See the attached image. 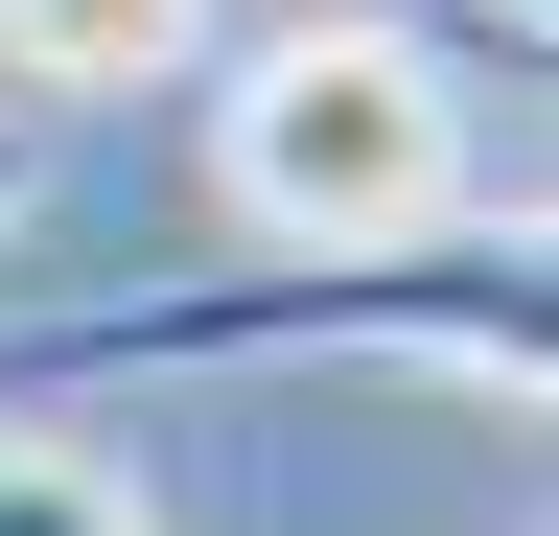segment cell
<instances>
[{
    "label": "cell",
    "instance_id": "obj_1",
    "mask_svg": "<svg viewBox=\"0 0 559 536\" xmlns=\"http://www.w3.org/2000/svg\"><path fill=\"white\" fill-rule=\"evenodd\" d=\"M210 164H234V234L257 257H396L466 211V117H443V47L396 24H280L234 117H210Z\"/></svg>",
    "mask_w": 559,
    "mask_h": 536
},
{
    "label": "cell",
    "instance_id": "obj_2",
    "mask_svg": "<svg viewBox=\"0 0 559 536\" xmlns=\"http://www.w3.org/2000/svg\"><path fill=\"white\" fill-rule=\"evenodd\" d=\"M210 0H0V94H164Z\"/></svg>",
    "mask_w": 559,
    "mask_h": 536
},
{
    "label": "cell",
    "instance_id": "obj_3",
    "mask_svg": "<svg viewBox=\"0 0 559 536\" xmlns=\"http://www.w3.org/2000/svg\"><path fill=\"white\" fill-rule=\"evenodd\" d=\"M0 536H140L94 466H47V443H0Z\"/></svg>",
    "mask_w": 559,
    "mask_h": 536
},
{
    "label": "cell",
    "instance_id": "obj_4",
    "mask_svg": "<svg viewBox=\"0 0 559 536\" xmlns=\"http://www.w3.org/2000/svg\"><path fill=\"white\" fill-rule=\"evenodd\" d=\"M0 234H24V117H0Z\"/></svg>",
    "mask_w": 559,
    "mask_h": 536
}]
</instances>
